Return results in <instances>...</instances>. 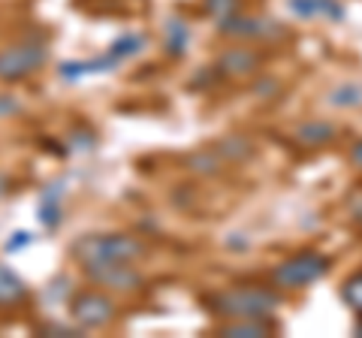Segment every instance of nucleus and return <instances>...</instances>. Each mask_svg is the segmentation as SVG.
Segmentation results:
<instances>
[{
	"instance_id": "15",
	"label": "nucleus",
	"mask_w": 362,
	"mask_h": 338,
	"mask_svg": "<svg viewBox=\"0 0 362 338\" xmlns=\"http://www.w3.org/2000/svg\"><path fill=\"white\" fill-rule=\"evenodd\" d=\"M290 9L302 18H314L317 16V0H290Z\"/></svg>"
},
{
	"instance_id": "18",
	"label": "nucleus",
	"mask_w": 362,
	"mask_h": 338,
	"mask_svg": "<svg viewBox=\"0 0 362 338\" xmlns=\"http://www.w3.org/2000/svg\"><path fill=\"white\" fill-rule=\"evenodd\" d=\"M350 154H354V161H356V163H362V142H356V145H354V151H350Z\"/></svg>"
},
{
	"instance_id": "5",
	"label": "nucleus",
	"mask_w": 362,
	"mask_h": 338,
	"mask_svg": "<svg viewBox=\"0 0 362 338\" xmlns=\"http://www.w3.org/2000/svg\"><path fill=\"white\" fill-rule=\"evenodd\" d=\"M218 28L223 33H230V37H263V33L272 30L266 21H259V18H235V16L221 18Z\"/></svg>"
},
{
	"instance_id": "10",
	"label": "nucleus",
	"mask_w": 362,
	"mask_h": 338,
	"mask_svg": "<svg viewBox=\"0 0 362 338\" xmlns=\"http://www.w3.org/2000/svg\"><path fill=\"white\" fill-rule=\"evenodd\" d=\"M221 154L230 157V161H242V157L251 154V145H247L245 139H226V142L221 145Z\"/></svg>"
},
{
	"instance_id": "19",
	"label": "nucleus",
	"mask_w": 362,
	"mask_h": 338,
	"mask_svg": "<svg viewBox=\"0 0 362 338\" xmlns=\"http://www.w3.org/2000/svg\"><path fill=\"white\" fill-rule=\"evenodd\" d=\"M356 335H362V320H359V323H356Z\"/></svg>"
},
{
	"instance_id": "17",
	"label": "nucleus",
	"mask_w": 362,
	"mask_h": 338,
	"mask_svg": "<svg viewBox=\"0 0 362 338\" xmlns=\"http://www.w3.org/2000/svg\"><path fill=\"white\" fill-rule=\"evenodd\" d=\"M139 42H142V37H127V40H121L118 46H115V54H130V52H139Z\"/></svg>"
},
{
	"instance_id": "2",
	"label": "nucleus",
	"mask_w": 362,
	"mask_h": 338,
	"mask_svg": "<svg viewBox=\"0 0 362 338\" xmlns=\"http://www.w3.org/2000/svg\"><path fill=\"white\" fill-rule=\"evenodd\" d=\"M326 269H329V257H323L317 251H305L275 269V287H284V290L308 287L317 278L326 275Z\"/></svg>"
},
{
	"instance_id": "14",
	"label": "nucleus",
	"mask_w": 362,
	"mask_h": 338,
	"mask_svg": "<svg viewBox=\"0 0 362 338\" xmlns=\"http://www.w3.org/2000/svg\"><path fill=\"white\" fill-rule=\"evenodd\" d=\"M206 9L214 18H226V16H233L235 0H206Z\"/></svg>"
},
{
	"instance_id": "1",
	"label": "nucleus",
	"mask_w": 362,
	"mask_h": 338,
	"mask_svg": "<svg viewBox=\"0 0 362 338\" xmlns=\"http://www.w3.org/2000/svg\"><path fill=\"white\" fill-rule=\"evenodd\" d=\"M209 305L214 308V314H223V317L233 320H266L278 311L281 299L278 293L266 287H235L211 296Z\"/></svg>"
},
{
	"instance_id": "13",
	"label": "nucleus",
	"mask_w": 362,
	"mask_h": 338,
	"mask_svg": "<svg viewBox=\"0 0 362 338\" xmlns=\"http://www.w3.org/2000/svg\"><path fill=\"white\" fill-rule=\"evenodd\" d=\"M317 16H329L332 21L344 18V6L335 4V0H317Z\"/></svg>"
},
{
	"instance_id": "3",
	"label": "nucleus",
	"mask_w": 362,
	"mask_h": 338,
	"mask_svg": "<svg viewBox=\"0 0 362 338\" xmlns=\"http://www.w3.org/2000/svg\"><path fill=\"white\" fill-rule=\"evenodd\" d=\"M139 254H142L139 242L121 239V235H115V239H97L94 242V260L97 263H121V260H130V257H139Z\"/></svg>"
},
{
	"instance_id": "8",
	"label": "nucleus",
	"mask_w": 362,
	"mask_h": 338,
	"mask_svg": "<svg viewBox=\"0 0 362 338\" xmlns=\"http://www.w3.org/2000/svg\"><path fill=\"white\" fill-rule=\"evenodd\" d=\"M223 335H235V338H263V335H269V330H266L263 320H239V323H230V326H226Z\"/></svg>"
},
{
	"instance_id": "11",
	"label": "nucleus",
	"mask_w": 362,
	"mask_h": 338,
	"mask_svg": "<svg viewBox=\"0 0 362 338\" xmlns=\"http://www.w3.org/2000/svg\"><path fill=\"white\" fill-rule=\"evenodd\" d=\"M169 30H173V40H169V52L173 54H185V46H187V28L178 25V21H173L169 25Z\"/></svg>"
},
{
	"instance_id": "16",
	"label": "nucleus",
	"mask_w": 362,
	"mask_h": 338,
	"mask_svg": "<svg viewBox=\"0 0 362 338\" xmlns=\"http://www.w3.org/2000/svg\"><path fill=\"white\" fill-rule=\"evenodd\" d=\"M190 163H194V169H199V173H214V169H218V161H214L211 154H199Z\"/></svg>"
},
{
	"instance_id": "9",
	"label": "nucleus",
	"mask_w": 362,
	"mask_h": 338,
	"mask_svg": "<svg viewBox=\"0 0 362 338\" xmlns=\"http://www.w3.org/2000/svg\"><path fill=\"white\" fill-rule=\"evenodd\" d=\"M329 103L332 106H359L362 103V91L356 85H341L338 91L329 94Z\"/></svg>"
},
{
	"instance_id": "7",
	"label": "nucleus",
	"mask_w": 362,
	"mask_h": 338,
	"mask_svg": "<svg viewBox=\"0 0 362 338\" xmlns=\"http://www.w3.org/2000/svg\"><path fill=\"white\" fill-rule=\"evenodd\" d=\"M332 136H335V127L332 124H326V121H305L299 127V139L305 145H323V142H329Z\"/></svg>"
},
{
	"instance_id": "12",
	"label": "nucleus",
	"mask_w": 362,
	"mask_h": 338,
	"mask_svg": "<svg viewBox=\"0 0 362 338\" xmlns=\"http://www.w3.org/2000/svg\"><path fill=\"white\" fill-rule=\"evenodd\" d=\"M344 299H347L354 308H359V311H362V275L344 281Z\"/></svg>"
},
{
	"instance_id": "6",
	"label": "nucleus",
	"mask_w": 362,
	"mask_h": 338,
	"mask_svg": "<svg viewBox=\"0 0 362 338\" xmlns=\"http://www.w3.org/2000/svg\"><path fill=\"white\" fill-rule=\"evenodd\" d=\"M218 66H221L223 73H233V76L251 73L254 66H257V54L247 52V49H230V52H223V58H221Z\"/></svg>"
},
{
	"instance_id": "4",
	"label": "nucleus",
	"mask_w": 362,
	"mask_h": 338,
	"mask_svg": "<svg viewBox=\"0 0 362 338\" xmlns=\"http://www.w3.org/2000/svg\"><path fill=\"white\" fill-rule=\"evenodd\" d=\"M76 314H78V320H85L88 326H100L112 317V302H106L103 296H85V299H78Z\"/></svg>"
}]
</instances>
